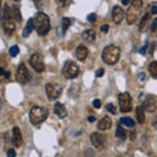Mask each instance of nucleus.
I'll return each instance as SVG.
<instances>
[{"mask_svg": "<svg viewBox=\"0 0 157 157\" xmlns=\"http://www.w3.org/2000/svg\"><path fill=\"white\" fill-rule=\"evenodd\" d=\"M34 26L39 36H45L50 30V18L43 12H38L34 17Z\"/></svg>", "mask_w": 157, "mask_h": 157, "instance_id": "obj_1", "label": "nucleus"}, {"mask_svg": "<svg viewBox=\"0 0 157 157\" xmlns=\"http://www.w3.org/2000/svg\"><path fill=\"white\" fill-rule=\"evenodd\" d=\"M119 56H121L119 47L113 46V45L105 47V50L102 51V60H104L106 64H109V66L115 64V63L119 60Z\"/></svg>", "mask_w": 157, "mask_h": 157, "instance_id": "obj_2", "label": "nucleus"}, {"mask_svg": "<svg viewBox=\"0 0 157 157\" xmlns=\"http://www.w3.org/2000/svg\"><path fill=\"white\" fill-rule=\"evenodd\" d=\"M48 115L47 110L45 107H39V106H34L32 107L30 113H29V119H30V123L34 126L41 124L43 121H46V118Z\"/></svg>", "mask_w": 157, "mask_h": 157, "instance_id": "obj_3", "label": "nucleus"}, {"mask_svg": "<svg viewBox=\"0 0 157 157\" xmlns=\"http://www.w3.org/2000/svg\"><path fill=\"white\" fill-rule=\"evenodd\" d=\"M3 29L6 32L7 36H12L16 30V25H14V21H13V17H12V12L9 9L8 6L4 7V12H3Z\"/></svg>", "mask_w": 157, "mask_h": 157, "instance_id": "obj_4", "label": "nucleus"}, {"mask_svg": "<svg viewBox=\"0 0 157 157\" xmlns=\"http://www.w3.org/2000/svg\"><path fill=\"white\" fill-rule=\"evenodd\" d=\"M141 8H143V2H141V0H131V6L126 13V20L130 25L135 22V20L139 16Z\"/></svg>", "mask_w": 157, "mask_h": 157, "instance_id": "obj_5", "label": "nucleus"}, {"mask_svg": "<svg viewBox=\"0 0 157 157\" xmlns=\"http://www.w3.org/2000/svg\"><path fill=\"white\" fill-rule=\"evenodd\" d=\"M78 66L76 64L75 62L68 60L66 62L64 67H63V75H64L67 78H75L78 75Z\"/></svg>", "mask_w": 157, "mask_h": 157, "instance_id": "obj_6", "label": "nucleus"}, {"mask_svg": "<svg viewBox=\"0 0 157 157\" xmlns=\"http://www.w3.org/2000/svg\"><path fill=\"white\" fill-rule=\"evenodd\" d=\"M118 100H119V106H121V111L123 113H128L132 109V100H131V96L128 93H121L118 96Z\"/></svg>", "mask_w": 157, "mask_h": 157, "instance_id": "obj_7", "label": "nucleus"}, {"mask_svg": "<svg viewBox=\"0 0 157 157\" xmlns=\"http://www.w3.org/2000/svg\"><path fill=\"white\" fill-rule=\"evenodd\" d=\"M45 89H46V94L50 100H56V98H59V96L62 94L60 86L55 84V82H47Z\"/></svg>", "mask_w": 157, "mask_h": 157, "instance_id": "obj_8", "label": "nucleus"}, {"mask_svg": "<svg viewBox=\"0 0 157 157\" xmlns=\"http://www.w3.org/2000/svg\"><path fill=\"white\" fill-rule=\"evenodd\" d=\"M16 78L18 82H21V84H26V82L30 80V73H29L26 66L21 63V64L18 66L17 68V72H16Z\"/></svg>", "mask_w": 157, "mask_h": 157, "instance_id": "obj_9", "label": "nucleus"}, {"mask_svg": "<svg viewBox=\"0 0 157 157\" xmlns=\"http://www.w3.org/2000/svg\"><path fill=\"white\" fill-rule=\"evenodd\" d=\"M29 62H30V64L36 72H43V70H45V63H43V59L39 54H33L29 58Z\"/></svg>", "mask_w": 157, "mask_h": 157, "instance_id": "obj_10", "label": "nucleus"}, {"mask_svg": "<svg viewBox=\"0 0 157 157\" xmlns=\"http://www.w3.org/2000/svg\"><path fill=\"white\" fill-rule=\"evenodd\" d=\"M143 109L149 111V113H153L157 109V98L153 96H147L144 104H143Z\"/></svg>", "mask_w": 157, "mask_h": 157, "instance_id": "obj_11", "label": "nucleus"}, {"mask_svg": "<svg viewBox=\"0 0 157 157\" xmlns=\"http://www.w3.org/2000/svg\"><path fill=\"white\" fill-rule=\"evenodd\" d=\"M90 141H92V144L94 145L96 148H102V147L105 145L106 137H105V135L98 134V132H94V134L90 135Z\"/></svg>", "mask_w": 157, "mask_h": 157, "instance_id": "obj_12", "label": "nucleus"}, {"mask_svg": "<svg viewBox=\"0 0 157 157\" xmlns=\"http://www.w3.org/2000/svg\"><path fill=\"white\" fill-rule=\"evenodd\" d=\"M12 143L14 147L22 145V136H21V131H20L18 127H14L12 130Z\"/></svg>", "mask_w": 157, "mask_h": 157, "instance_id": "obj_13", "label": "nucleus"}, {"mask_svg": "<svg viewBox=\"0 0 157 157\" xmlns=\"http://www.w3.org/2000/svg\"><path fill=\"white\" fill-rule=\"evenodd\" d=\"M124 17V11L121 7H114L113 8V21L115 24L122 22V20Z\"/></svg>", "mask_w": 157, "mask_h": 157, "instance_id": "obj_14", "label": "nucleus"}, {"mask_svg": "<svg viewBox=\"0 0 157 157\" xmlns=\"http://www.w3.org/2000/svg\"><path fill=\"white\" fill-rule=\"evenodd\" d=\"M75 55H76V58H77L80 62H84L85 59H86V56H88V48H86L84 45L77 46L76 51H75Z\"/></svg>", "mask_w": 157, "mask_h": 157, "instance_id": "obj_15", "label": "nucleus"}, {"mask_svg": "<svg viewBox=\"0 0 157 157\" xmlns=\"http://www.w3.org/2000/svg\"><path fill=\"white\" fill-rule=\"evenodd\" d=\"M54 111H55V114L59 117V118H66L67 117V110L63 104L60 102H56L55 105H54Z\"/></svg>", "mask_w": 157, "mask_h": 157, "instance_id": "obj_16", "label": "nucleus"}, {"mask_svg": "<svg viewBox=\"0 0 157 157\" xmlns=\"http://www.w3.org/2000/svg\"><path fill=\"white\" fill-rule=\"evenodd\" d=\"M81 38L84 39V41H85L86 43H92V42H94V41H96V32L93 30V29H89V30H85L84 33H82Z\"/></svg>", "mask_w": 157, "mask_h": 157, "instance_id": "obj_17", "label": "nucleus"}, {"mask_svg": "<svg viewBox=\"0 0 157 157\" xmlns=\"http://www.w3.org/2000/svg\"><path fill=\"white\" fill-rule=\"evenodd\" d=\"M110 127H111V119H110L109 117H104L100 122H98V128L102 130V131L109 130Z\"/></svg>", "mask_w": 157, "mask_h": 157, "instance_id": "obj_18", "label": "nucleus"}, {"mask_svg": "<svg viewBox=\"0 0 157 157\" xmlns=\"http://www.w3.org/2000/svg\"><path fill=\"white\" fill-rule=\"evenodd\" d=\"M34 29H36V26H34V20H32V18L28 20L26 26H25V29L22 30V36H24V37H29Z\"/></svg>", "mask_w": 157, "mask_h": 157, "instance_id": "obj_19", "label": "nucleus"}, {"mask_svg": "<svg viewBox=\"0 0 157 157\" xmlns=\"http://www.w3.org/2000/svg\"><path fill=\"white\" fill-rule=\"evenodd\" d=\"M135 114H136V121L139 122V123H144V121H145V114H144L143 106H137L136 110H135Z\"/></svg>", "mask_w": 157, "mask_h": 157, "instance_id": "obj_20", "label": "nucleus"}, {"mask_svg": "<svg viewBox=\"0 0 157 157\" xmlns=\"http://www.w3.org/2000/svg\"><path fill=\"white\" fill-rule=\"evenodd\" d=\"M11 12H12V16L14 18V21H17V22L22 21V16H21V13H20V8L17 6H13L12 9H11Z\"/></svg>", "mask_w": 157, "mask_h": 157, "instance_id": "obj_21", "label": "nucleus"}, {"mask_svg": "<svg viewBox=\"0 0 157 157\" xmlns=\"http://www.w3.org/2000/svg\"><path fill=\"white\" fill-rule=\"evenodd\" d=\"M121 124L124 126V127H128V128H132V127L135 126V121H132L128 117H124L121 119Z\"/></svg>", "mask_w": 157, "mask_h": 157, "instance_id": "obj_22", "label": "nucleus"}, {"mask_svg": "<svg viewBox=\"0 0 157 157\" xmlns=\"http://www.w3.org/2000/svg\"><path fill=\"white\" fill-rule=\"evenodd\" d=\"M115 135H117L118 137H119V139H122V140H124V139H126V137H127V132H126V130L123 128V127H122V124L117 127Z\"/></svg>", "mask_w": 157, "mask_h": 157, "instance_id": "obj_23", "label": "nucleus"}, {"mask_svg": "<svg viewBox=\"0 0 157 157\" xmlns=\"http://www.w3.org/2000/svg\"><path fill=\"white\" fill-rule=\"evenodd\" d=\"M72 24V20L71 18H67V17H63L62 18V30L63 33H66V30L68 29V26H70Z\"/></svg>", "mask_w": 157, "mask_h": 157, "instance_id": "obj_24", "label": "nucleus"}, {"mask_svg": "<svg viewBox=\"0 0 157 157\" xmlns=\"http://www.w3.org/2000/svg\"><path fill=\"white\" fill-rule=\"evenodd\" d=\"M78 88H80V85L78 84H73V85H71V88H70V96L72 97H77L78 96V93H80V89H78Z\"/></svg>", "mask_w": 157, "mask_h": 157, "instance_id": "obj_25", "label": "nucleus"}, {"mask_svg": "<svg viewBox=\"0 0 157 157\" xmlns=\"http://www.w3.org/2000/svg\"><path fill=\"white\" fill-rule=\"evenodd\" d=\"M149 72L155 78H157V62H152L149 64Z\"/></svg>", "mask_w": 157, "mask_h": 157, "instance_id": "obj_26", "label": "nucleus"}, {"mask_svg": "<svg viewBox=\"0 0 157 157\" xmlns=\"http://www.w3.org/2000/svg\"><path fill=\"white\" fill-rule=\"evenodd\" d=\"M148 20H149V14L147 13V14H144V16H143V20H141V22H140V25H139V30H140V32H141V30H144L145 24L148 22Z\"/></svg>", "mask_w": 157, "mask_h": 157, "instance_id": "obj_27", "label": "nucleus"}, {"mask_svg": "<svg viewBox=\"0 0 157 157\" xmlns=\"http://www.w3.org/2000/svg\"><path fill=\"white\" fill-rule=\"evenodd\" d=\"M17 54H18V46H12L11 48H9V55H11L12 58L17 56Z\"/></svg>", "mask_w": 157, "mask_h": 157, "instance_id": "obj_28", "label": "nucleus"}, {"mask_svg": "<svg viewBox=\"0 0 157 157\" xmlns=\"http://www.w3.org/2000/svg\"><path fill=\"white\" fill-rule=\"evenodd\" d=\"M11 77V75H9V72L4 71L2 67H0V78H9Z\"/></svg>", "mask_w": 157, "mask_h": 157, "instance_id": "obj_29", "label": "nucleus"}, {"mask_svg": "<svg viewBox=\"0 0 157 157\" xmlns=\"http://www.w3.org/2000/svg\"><path fill=\"white\" fill-rule=\"evenodd\" d=\"M106 109L109 110V111L111 113V114H115V113H117V109H115V106L113 105V104H107V105H106Z\"/></svg>", "mask_w": 157, "mask_h": 157, "instance_id": "obj_30", "label": "nucleus"}, {"mask_svg": "<svg viewBox=\"0 0 157 157\" xmlns=\"http://www.w3.org/2000/svg\"><path fill=\"white\" fill-rule=\"evenodd\" d=\"M96 20H97V17H96L94 13H90L89 16H88V21L89 22H96Z\"/></svg>", "mask_w": 157, "mask_h": 157, "instance_id": "obj_31", "label": "nucleus"}, {"mask_svg": "<svg viewBox=\"0 0 157 157\" xmlns=\"http://www.w3.org/2000/svg\"><path fill=\"white\" fill-rule=\"evenodd\" d=\"M93 106H94L96 109H100V107H101V101L100 100H94V101H93Z\"/></svg>", "mask_w": 157, "mask_h": 157, "instance_id": "obj_32", "label": "nucleus"}, {"mask_svg": "<svg viewBox=\"0 0 157 157\" xmlns=\"http://www.w3.org/2000/svg\"><path fill=\"white\" fill-rule=\"evenodd\" d=\"M7 156L8 157H16V152H14V149H8Z\"/></svg>", "mask_w": 157, "mask_h": 157, "instance_id": "obj_33", "label": "nucleus"}, {"mask_svg": "<svg viewBox=\"0 0 157 157\" xmlns=\"http://www.w3.org/2000/svg\"><path fill=\"white\" fill-rule=\"evenodd\" d=\"M101 32L102 33H107V32H109V25H106V24H105V25H102L101 26Z\"/></svg>", "mask_w": 157, "mask_h": 157, "instance_id": "obj_34", "label": "nucleus"}, {"mask_svg": "<svg viewBox=\"0 0 157 157\" xmlns=\"http://www.w3.org/2000/svg\"><path fill=\"white\" fill-rule=\"evenodd\" d=\"M151 14H157V6H152V8H151Z\"/></svg>", "mask_w": 157, "mask_h": 157, "instance_id": "obj_35", "label": "nucleus"}, {"mask_svg": "<svg viewBox=\"0 0 157 157\" xmlns=\"http://www.w3.org/2000/svg\"><path fill=\"white\" fill-rule=\"evenodd\" d=\"M151 29H152V30H156V29H157V18L153 22H152V26H151Z\"/></svg>", "mask_w": 157, "mask_h": 157, "instance_id": "obj_36", "label": "nucleus"}, {"mask_svg": "<svg viewBox=\"0 0 157 157\" xmlns=\"http://www.w3.org/2000/svg\"><path fill=\"white\" fill-rule=\"evenodd\" d=\"M34 2H36V6L38 8H42V0H34Z\"/></svg>", "mask_w": 157, "mask_h": 157, "instance_id": "obj_37", "label": "nucleus"}, {"mask_svg": "<svg viewBox=\"0 0 157 157\" xmlns=\"http://www.w3.org/2000/svg\"><path fill=\"white\" fill-rule=\"evenodd\" d=\"M102 75H104V70H98V71L96 72V76H97V77H100V76H102Z\"/></svg>", "mask_w": 157, "mask_h": 157, "instance_id": "obj_38", "label": "nucleus"}, {"mask_svg": "<svg viewBox=\"0 0 157 157\" xmlns=\"http://www.w3.org/2000/svg\"><path fill=\"white\" fill-rule=\"evenodd\" d=\"M56 2L59 3V6L64 7V6H66V2H67V0H56Z\"/></svg>", "mask_w": 157, "mask_h": 157, "instance_id": "obj_39", "label": "nucleus"}, {"mask_svg": "<svg viewBox=\"0 0 157 157\" xmlns=\"http://www.w3.org/2000/svg\"><path fill=\"white\" fill-rule=\"evenodd\" d=\"M147 48H148V45H145V46H143V48H141V50H140V52H141V54H143V55H144V54L147 52Z\"/></svg>", "mask_w": 157, "mask_h": 157, "instance_id": "obj_40", "label": "nucleus"}, {"mask_svg": "<svg viewBox=\"0 0 157 157\" xmlns=\"http://www.w3.org/2000/svg\"><path fill=\"white\" fill-rule=\"evenodd\" d=\"M130 3H131V0H122V4H123V6H128Z\"/></svg>", "mask_w": 157, "mask_h": 157, "instance_id": "obj_41", "label": "nucleus"}, {"mask_svg": "<svg viewBox=\"0 0 157 157\" xmlns=\"http://www.w3.org/2000/svg\"><path fill=\"white\" fill-rule=\"evenodd\" d=\"M139 77H140V80H141V81H144V80H145V75H144V73H140Z\"/></svg>", "mask_w": 157, "mask_h": 157, "instance_id": "obj_42", "label": "nucleus"}, {"mask_svg": "<svg viewBox=\"0 0 157 157\" xmlns=\"http://www.w3.org/2000/svg\"><path fill=\"white\" fill-rule=\"evenodd\" d=\"M88 121H89V122H94V121H96V118L93 117V115H90V117H88Z\"/></svg>", "mask_w": 157, "mask_h": 157, "instance_id": "obj_43", "label": "nucleus"}, {"mask_svg": "<svg viewBox=\"0 0 157 157\" xmlns=\"http://www.w3.org/2000/svg\"><path fill=\"white\" fill-rule=\"evenodd\" d=\"M2 106H3V102H2V100H0V109H2Z\"/></svg>", "mask_w": 157, "mask_h": 157, "instance_id": "obj_44", "label": "nucleus"}, {"mask_svg": "<svg viewBox=\"0 0 157 157\" xmlns=\"http://www.w3.org/2000/svg\"><path fill=\"white\" fill-rule=\"evenodd\" d=\"M13 2H20V0H13Z\"/></svg>", "mask_w": 157, "mask_h": 157, "instance_id": "obj_45", "label": "nucleus"}, {"mask_svg": "<svg viewBox=\"0 0 157 157\" xmlns=\"http://www.w3.org/2000/svg\"><path fill=\"white\" fill-rule=\"evenodd\" d=\"M0 4H2V0H0Z\"/></svg>", "mask_w": 157, "mask_h": 157, "instance_id": "obj_46", "label": "nucleus"}]
</instances>
